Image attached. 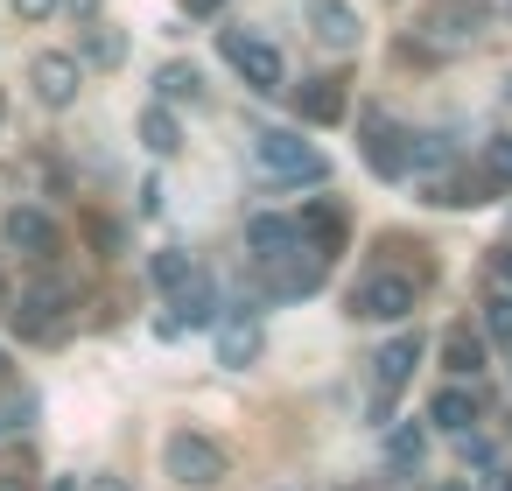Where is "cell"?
I'll list each match as a JSON object with an SVG mask.
<instances>
[{
	"label": "cell",
	"mask_w": 512,
	"mask_h": 491,
	"mask_svg": "<svg viewBox=\"0 0 512 491\" xmlns=\"http://www.w3.org/2000/svg\"><path fill=\"white\" fill-rule=\"evenodd\" d=\"M414 302H421V274H393V267H372L351 288V316L358 323H400V316H414Z\"/></svg>",
	"instance_id": "6da1fadb"
},
{
	"label": "cell",
	"mask_w": 512,
	"mask_h": 491,
	"mask_svg": "<svg viewBox=\"0 0 512 491\" xmlns=\"http://www.w3.org/2000/svg\"><path fill=\"white\" fill-rule=\"evenodd\" d=\"M162 470L183 484V491H211L225 477V442H211L204 428H176L162 442Z\"/></svg>",
	"instance_id": "7a4b0ae2"
},
{
	"label": "cell",
	"mask_w": 512,
	"mask_h": 491,
	"mask_svg": "<svg viewBox=\"0 0 512 491\" xmlns=\"http://www.w3.org/2000/svg\"><path fill=\"white\" fill-rule=\"evenodd\" d=\"M323 274H330V253H316L309 239H295L288 253L260 260V295H274V302H295V295H316V288H323Z\"/></svg>",
	"instance_id": "3957f363"
},
{
	"label": "cell",
	"mask_w": 512,
	"mask_h": 491,
	"mask_svg": "<svg viewBox=\"0 0 512 491\" xmlns=\"http://www.w3.org/2000/svg\"><path fill=\"white\" fill-rule=\"evenodd\" d=\"M253 155H260V169H267V176H281V183H323V176H330V162H323L309 141L281 134V127L253 134Z\"/></svg>",
	"instance_id": "277c9868"
},
{
	"label": "cell",
	"mask_w": 512,
	"mask_h": 491,
	"mask_svg": "<svg viewBox=\"0 0 512 491\" xmlns=\"http://www.w3.org/2000/svg\"><path fill=\"white\" fill-rule=\"evenodd\" d=\"M218 50H225V64H232L253 92H288V64H281V50H274V43L225 29V36H218Z\"/></svg>",
	"instance_id": "5b68a950"
},
{
	"label": "cell",
	"mask_w": 512,
	"mask_h": 491,
	"mask_svg": "<svg viewBox=\"0 0 512 491\" xmlns=\"http://www.w3.org/2000/svg\"><path fill=\"white\" fill-rule=\"evenodd\" d=\"M414 365H421V330H400V337L372 358V421L393 414V393L414 379Z\"/></svg>",
	"instance_id": "8992f818"
},
{
	"label": "cell",
	"mask_w": 512,
	"mask_h": 491,
	"mask_svg": "<svg viewBox=\"0 0 512 491\" xmlns=\"http://www.w3.org/2000/svg\"><path fill=\"white\" fill-rule=\"evenodd\" d=\"M71 302H78V295H71L64 281H36L29 295H15V309H8V316H15V330H22V337H57Z\"/></svg>",
	"instance_id": "52a82bcc"
},
{
	"label": "cell",
	"mask_w": 512,
	"mask_h": 491,
	"mask_svg": "<svg viewBox=\"0 0 512 491\" xmlns=\"http://www.w3.org/2000/svg\"><path fill=\"white\" fill-rule=\"evenodd\" d=\"M0 232H8V246H15L22 260H57V246H64L57 218H50V211H36V204H15L8 218H0Z\"/></svg>",
	"instance_id": "ba28073f"
},
{
	"label": "cell",
	"mask_w": 512,
	"mask_h": 491,
	"mask_svg": "<svg viewBox=\"0 0 512 491\" xmlns=\"http://www.w3.org/2000/svg\"><path fill=\"white\" fill-rule=\"evenodd\" d=\"M29 85H36V99H43L50 113H64V106L78 99V85H85V64L64 57V50H43V57L29 64Z\"/></svg>",
	"instance_id": "9c48e42d"
},
{
	"label": "cell",
	"mask_w": 512,
	"mask_h": 491,
	"mask_svg": "<svg viewBox=\"0 0 512 491\" xmlns=\"http://www.w3.org/2000/svg\"><path fill=\"white\" fill-rule=\"evenodd\" d=\"M365 162H372V176H386V183L407 176V134H400L379 106H365Z\"/></svg>",
	"instance_id": "30bf717a"
},
{
	"label": "cell",
	"mask_w": 512,
	"mask_h": 491,
	"mask_svg": "<svg viewBox=\"0 0 512 491\" xmlns=\"http://www.w3.org/2000/svg\"><path fill=\"white\" fill-rule=\"evenodd\" d=\"M295 232H302L316 253H344V204H337V197H309L302 218H295Z\"/></svg>",
	"instance_id": "8fae6325"
},
{
	"label": "cell",
	"mask_w": 512,
	"mask_h": 491,
	"mask_svg": "<svg viewBox=\"0 0 512 491\" xmlns=\"http://www.w3.org/2000/svg\"><path fill=\"white\" fill-rule=\"evenodd\" d=\"M309 22H316V36L330 50H358V36H365V22H358L351 0H309Z\"/></svg>",
	"instance_id": "7c38bea8"
},
{
	"label": "cell",
	"mask_w": 512,
	"mask_h": 491,
	"mask_svg": "<svg viewBox=\"0 0 512 491\" xmlns=\"http://www.w3.org/2000/svg\"><path fill=\"white\" fill-rule=\"evenodd\" d=\"M204 323H218V288H211L204 274H190V281L176 288V316H169L162 330H204Z\"/></svg>",
	"instance_id": "4fadbf2b"
},
{
	"label": "cell",
	"mask_w": 512,
	"mask_h": 491,
	"mask_svg": "<svg viewBox=\"0 0 512 491\" xmlns=\"http://www.w3.org/2000/svg\"><path fill=\"white\" fill-rule=\"evenodd\" d=\"M253 358H260V316H253V309H232V323L218 330V365L246 372Z\"/></svg>",
	"instance_id": "5bb4252c"
},
{
	"label": "cell",
	"mask_w": 512,
	"mask_h": 491,
	"mask_svg": "<svg viewBox=\"0 0 512 491\" xmlns=\"http://www.w3.org/2000/svg\"><path fill=\"white\" fill-rule=\"evenodd\" d=\"M295 113H302L309 127L344 120V85H337V78H309V85H295Z\"/></svg>",
	"instance_id": "9a60e30c"
},
{
	"label": "cell",
	"mask_w": 512,
	"mask_h": 491,
	"mask_svg": "<svg viewBox=\"0 0 512 491\" xmlns=\"http://www.w3.org/2000/svg\"><path fill=\"white\" fill-rule=\"evenodd\" d=\"M442 365H449L456 379H477V372H484V337H477L470 323L442 330Z\"/></svg>",
	"instance_id": "2e32d148"
},
{
	"label": "cell",
	"mask_w": 512,
	"mask_h": 491,
	"mask_svg": "<svg viewBox=\"0 0 512 491\" xmlns=\"http://www.w3.org/2000/svg\"><path fill=\"white\" fill-rule=\"evenodd\" d=\"M428 421H435V428H449V435H463V428L477 421V393H470L463 379H456V386H442V393L428 400Z\"/></svg>",
	"instance_id": "e0dca14e"
},
{
	"label": "cell",
	"mask_w": 512,
	"mask_h": 491,
	"mask_svg": "<svg viewBox=\"0 0 512 491\" xmlns=\"http://www.w3.org/2000/svg\"><path fill=\"white\" fill-rule=\"evenodd\" d=\"M295 239H302V232H295V218H253V225H246V253H253V267H260V260H274V253H288Z\"/></svg>",
	"instance_id": "ac0fdd59"
},
{
	"label": "cell",
	"mask_w": 512,
	"mask_h": 491,
	"mask_svg": "<svg viewBox=\"0 0 512 491\" xmlns=\"http://www.w3.org/2000/svg\"><path fill=\"white\" fill-rule=\"evenodd\" d=\"M141 148H148V155H176V148H183V127H176L169 106H148V113H141Z\"/></svg>",
	"instance_id": "d6986e66"
},
{
	"label": "cell",
	"mask_w": 512,
	"mask_h": 491,
	"mask_svg": "<svg viewBox=\"0 0 512 491\" xmlns=\"http://www.w3.org/2000/svg\"><path fill=\"white\" fill-rule=\"evenodd\" d=\"M477 190H512V134H491V141H484Z\"/></svg>",
	"instance_id": "ffe728a7"
},
{
	"label": "cell",
	"mask_w": 512,
	"mask_h": 491,
	"mask_svg": "<svg viewBox=\"0 0 512 491\" xmlns=\"http://www.w3.org/2000/svg\"><path fill=\"white\" fill-rule=\"evenodd\" d=\"M162 106H176V99H204V71L197 64H162Z\"/></svg>",
	"instance_id": "44dd1931"
},
{
	"label": "cell",
	"mask_w": 512,
	"mask_h": 491,
	"mask_svg": "<svg viewBox=\"0 0 512 491\" xmlns=\"http://www.w3.org/2000/svg\"><path fill=\"white\" fill-rule=\"evenodd\" d=\"M148 274H155V288H169V295H176V288H183V281L197 274V260H190L183 246H162V253L148 260Z\"/></svg>",
	"instance_id": "7402d4cb"
},
{
	"label": "cell",
	"mask_w": 512,
	"mask_h": 491,
	"mask_svg": "<svg viewBox=\"0 0 512 491\" xmlns=\"http://www.w3.org/2000/svg\"><path fill=\"white\" fill-rule=\"evenodd\" d=\"M120 57H127V36H120V29H92L85 50H78V64H99V71H113Z\"/></svg>",
	"instance_id": "603a6c76"
},
{
	"label": "cell",
	"mask_w": 512,
	"mask_h": 491,
	"mask_svg": "<svg viewBox=\"0 0 512 491\" xmlns=\"http://www.w3.org/2000/svg\"><path fill=\"white\" fill-rule=\"evenodd\" d=\"M421 449H428V435H421L414 421L386 435V463H393V470H414V463H421Z\"/></svg>",
	"instance_id": "cb8c5ba5"
},
{
	"label": "cell",
	"mask_w": 512,
	"mask_h": 491,
	"mask_svg": "<svg viewBox=\"0 0 512 491\" xmlns=\"http://www.w3.org/2000/svg\"><path fill=\"white\" fill-rule=\"evenodd\" d=\"M484 330H491L498 344H512V288H491V295H484Z\"/></svg>",
	"instance_id": "d4e9b609"
},
{
	"label": "cell",
	"mask_w": 512,
	"mask_h": 491,
	"mask_svg": "<svg viewBox=\"0 0 512 491\" xmlns=\"http://www.w3.org/2000/svg\"><path fill=\"white\" fill-rule=\"evenodd\" d=\"M29 414H36V400L22 393V400H8V407H0V435H22L29 428Z\"/></svg>",
	"instance_id": "484cf974"
},
{
	"label": "cell",
	"mask_w": 512,
	"mask_h": 491,
	"mask_svg": "<svg viewBox=\"0 0 512 491\" xmlns=\"http://www.w3.org/2000/svg\"><path fill=\"white\" fill-rule=\"evenodd\" d=\"M57 8H64V0H15V15H22V22H50Z\"/></svg>",
	"instance_id": "4316f807"
},
{
	"label": "cell",
	"mask_w": 512,
	"mask_h": 491,
	"mask_svg": "<svg viewBox=\"0 0 512 491\" xmlns=\"http://www.w3.org/2000/svg\"><path fill=\"white\" fill-rule=\"evenodd\" d=\"M491 281H498V288H512V239H505V246H491Z\"/></svg>",
	"instance_id": "83f0119b"
},
{
	"label": "cell",
	"mask_w": 512,
	"mask_h": 491,
	"mask_svg": "<svg viewBox=\"0 0 512 491\" xmlns=\"http://www.w3.org/2000/svg\"><path fill=\"white\" fill-rule=\"evenodd\" d=\"M85 491H134V484H127V477H113V470H99V477H92Z\"/></svg>",
	"instance_id": "f1b7e54d"
},
{
	"label": "cell",
	"mask_w": 512,
	"mask_h": 491,
	"mask_svg": "<svg viewBox=\"0 0 512 491\" xmlns=\"http://www.w3.org/2000/svg\"><path fill=\"white\" fill-rule=\"evenodd\" d=\"M225 0H183V15H218Z\"/></svg>",
	"instance_id": "f546056e"
},
{
	"label": "cell",
	"mask_w": 512,
	"mask_h": 491,
	"mask_svg": "<svg viewBox=\"0 0 512 491\" xmlns=\"http://www.w3.org/2000/svg\"><path fill=\"white\" fill-rule=\"evenodd\" d=\"M64 8H71V15H85V22H92V15H99V0H64Z\"/></svg>",
	"instance_id": "4dcf8cb0"
},
{
	"label": "cell",
	"mask_w": 512,
	"mask_h": 491,
	"mask_svg": "<svg viewBox=\"0 0 512 491\" xmlns=\"http://www.w3.org/2000/svg\"><path fill=\"white\" fill-rule=\"evenodd\" d=\"M0 491H29V484H22V477H15V470H0Z\"/></svg>",
	"instance_id": "1f68e13d"
},
{
	"label": "cell",
	"mask_w": 512,
	"mask_h": 491,
	"mask_svg": "<svg viewBox=\"0 0 512 491\" xmlns=\"http://www.w3.org/2000/svg\"><path fill=\"white\" fill-rule=\"evenodd\" d=\"M428 491H470V484H463V477H442V484H428Z\"/></svg>",
	"instance_id": "d6a6232c"
},
{
	"label": "cell",
	"mask_w": 512,
	"mask_h": 491,
	"mask_svg": "<svg viewBox=\"0 0 512 491\" xmlns=\"http://www.w3.org/2000/svg\"><path fill=\"white\" fill-rule=\"evenodd\" d=\"M491 491H512V470H498V477H491Z\"/></svg>",
	"instance_id": "836d02e7"
},
{
	"label": "cell",
	"mask_w": 512,
	"mask_h": 491,
	"mask_svg": "<svg viewBox=\"0 0 512 491\" xmlns=\"http://www.w3.org/2000/svg\"><path fill=\"white\" fill-rule=\"evenodd\" d=\"M0 372H8V358H0Z\"/></svg>",
	"instance_id": "e575fe53"
},
{
	"label": "cell",
	"mask_w": 512,
	"mask_h": 491,
	"mask_svg": "<svg viewBox=\"0 0 512 491\" xmlns=\"http://www.w3.org/2000/svg\"><path fill=\"white\" fill-rule=\"evenodd\" d=\"M505 99H512V92H505Z\"/></svg>",
	"instance_id": "d590c367"
},
{
	"label": "cell",
	"mask_w": 512,
	"mask_h": 491,
	"mask_svg": "<svg viewBox=\"0 0 512 491\" xmlns=\"http://www.w3.org/2000/svg\"><path fill=\"white\" fill-rule=\"evenodd\" d=\"M351 491H358V484H351Z\"/></svg>",
	"instance_id": "8d00e7d4"
}]
</instances>
